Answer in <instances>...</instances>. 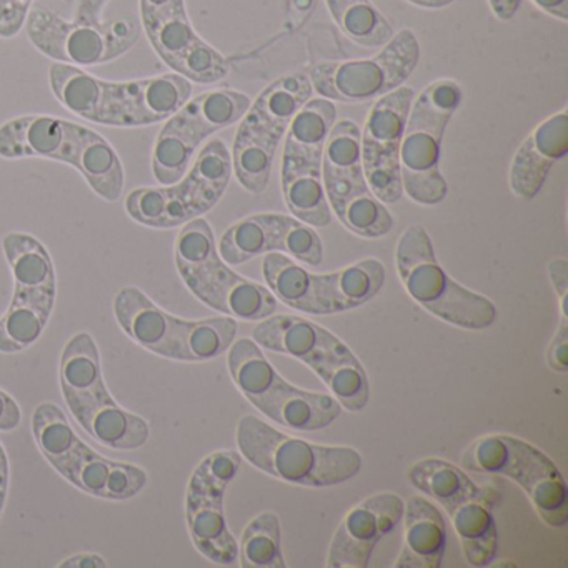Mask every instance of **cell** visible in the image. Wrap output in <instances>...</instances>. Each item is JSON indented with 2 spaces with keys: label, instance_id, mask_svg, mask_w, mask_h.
<instances>
[{
  "label": "cell",
  "instance_id": "cell-31",
  "mask_svg": "<svg viewBox=\"0 0 568 568\" xmlns=\"http://www.w3.org/2000/svg\"><path fill=\"white\" fill-rule=\"evenodd\" d=\"M314 94L311 79L305 74H291L272 82L255 102L247 114L262 125L284 139L295 115L307 104Z\"/></svg>",
  "mask_w": 568,
  "mask_h": 568
},
{
  "label": "cell",
  "instance_id": "cell-18",
  "mask_svg": "<svg viewBox=\"0 0 568 568\" xmlns=\"http://www.w3.org/2000/svg\"><path fill=\"white\" fill-rule=\"evenodd\" d=\"M414 98V89L402 85L377 99L361 132L365 178L375 197L384 204H395L404 195L400 144Z\"/></svg>",
  "mask_w": 568,
  "mask_h": 568
},
{
  "label": "cell",
  "instance_id": "cell-22",
  "mask_svg": "<svg viewBox=\"0 0 568 568\" xmlns=\"http://www.w3.org/2000/svg\"><path fill=\"white\" fill-rule=\"evenodd\" d=\"M568 152L567 109L541 122L518 149L511 161L510 189L517 197L534 201L551 168Z\"/></svg>",
  "mask_w": 568,
  "mask_h": 568
},
{
  "label": "cell",
  "instance_id": "cell-5",
  "mask_svg": "<svg viewBox=\"0 0 568 568\" xmlns=\"http://www.w3.org/2000/svg\"><path fill=\"white\" fill-rule=\"evenodd\" d=\"M114 314L122 331L145 351L178 362H209L229 352L237 337L234 317L187 321L162 311L141 288L115 295Z\"/></svg>",
  "mask_w": 568,
  "mask_h": 568
},
{
  "label": "cell",
  "instance_id": "cell-41",
  "mask_svg": "<svg viewBox=\"0 0 568 568\" xmlns=\"http://www.w3.org/2000/svg\"><path fill=\"white\" fill-rule=\"evenodd\" d=\"M22 412L18 402L8 394L0 390V432H12L21 425Z\"/></svg>",
  "mask_w": 568,
  "mask_h": 568
},
{
  "label": "cell",
  "instance_id": "cell-1",
  "mask_svg": "<svg viewBox=\"0 0 568 568\" xmlns=\"http://www.w3.org/2000/svg\"><path fill=\"white\" fill-rule=\"evenodd\" d=\"M109 0H79L72 21L49 9L32 8L26 21L29 41L49 59L75 68L108 64L128 54L142 34V24L134 14L124 12L102 19Z\"/></svg>",
  "mask_w": 568,
  "mask_h": 568
},
{
  "label": "cell",
  "instance_id": "cell-17",
  "mask_svg": "<svg viewBox=\"0 0 568 568\" xmlns=\"http://www.w3.org/2000/svg\"><path fill=\"white\" fill-rule=\"evenodd\" d=\"M217 248L232 267L272 252L288 255L308 267H318L324 261V244L314 227L294 215L271 212L235 222L222 235Z\"/></svg>",
  "mask_w": 568,
  "mask_h": 568
},
{
  "label": "cell",
  "instance_id": "cell-23",
  "mask_svg": "<svg viewBox=\"0 0 568 568\" xmlns=\"http://www.w3.org/2000/svg\"><path fill=\"white\" fill-rule=\"evenodd\" d=\"M74 122L54 115H22L0 125V158H41L72 165Z\"/></svg>",
  "mask_w": 568,
  "mask_h": 568
},
{
  "label": "cell",
  "instance_id": "cell-44",
  "mask_svg": "<svg viewBox=\"0 0 568 568\" xmlns=\"http://www.w3.org/2000/svg\"><path fill=\"white\" fill-rule=\"evenodd\" d=\"M498 21H511L520 9L521 0H488Z\"/></svg>",
  "mask_w": 568,
  "mask_h": 568
},
{
  "label": "cell",
  "instance_id": "cell-45",
  "mask_svg": "<svg viewBox=\"0 0 568 568\" xmlns=\"http://www.w3.org/2000/svg\"><path fill=\"white\" fill-rule=\"evenodd\" d=\"M538 9L550 14L551 18L568 21V0H531Z\"/></svg>",
  "mask_w": 568,
  "mask_h": 568
},
{
  "label": "cell",
  "instance_id": "cell-34",
  "mask_svg": "<svg viewBox=\"0 0 568 568\" xmlns=\"http://www.w3.org/2000/svg\"><path fill=\"white\" fill-rule=\"evenodd\" d=\"M78 424L98 444L112 450H139L151 437L149 422L141 415L125 410L115 400L92 412Z\"/></svg>",
  "mask_w": 568,
  "mask_h": 568
},
{
  "label": "cell",
  "instance_id": "cell-15",
  "mask_svg": "<svg viewBox=\"0 0 568 568\" xmlns=\"http://www.w3.org/2000/svg\"><path fill=\"white\" fill-rule=\"evenodd\" d=\"M420 61L414 32L402 29L382 52L365 61L322 62L311 71L312 88L328 101L361 104L390 94L408 81Z\"/></svg>",
  "mask_w": 568,
  "mask_h": 568
},
{
  "label": "cell",
  "instance_id": "cell-37",
  "mask_svg": "<svg viewBox=\"0 0 568 568\" xmlns=\"http://www.w3.org/2000/svg\"><path fill=\"white\" fill-rule=\"evenodd\" d=\"M197 149L192 148L168 121L164 128L159 132L158 141L152 151V172L155 181L168 187V185L178 184L194 161Z\"/></svg>",
  "mask_w": 568,
  "mask_h": 568
},
{
  "label": "cell",
  "instance_id": "cell-11",
  "mask_svg": "<svg viewBox=\"0 0 568 568\" xmlns=\"http://www.w3.org/2000/svg\"><path fill=\"white\" fill-rule=\"evenodd\" d=\"M2 251L14 278V295L0 317V352L18 354L44 334L54 312L58 282L51 254L34 235L9 232Z\"/></svg>",
  "mask_w": 568,
  "mask_h": 568
},
{
  "label": "cell",
  "instance_id": "cell-10",
  "mask_svg": "<svg viewBox=\"0 0 568 568\" xmlns=\"http://www.w3.org/2000/svg\"><path fill=\"white\" fill-rule=\"evenodd\" d=\"M462 101L460 85L442 79L412 102L400 144V178L404 192L417 204L437 205L448 195L440 172L442 141Z\"/></svg>",
  "mask_w": 568,
  "mask_h": 568
},
{
  "label": "cell",
  "instance_id": "cell-36",
  "mask_svg": "<svg viewBox=\"0 0 568 568\" xmlns=\"http://www.w3.org/2000/svg\"><path fill=\"white\" fill-rule=\"evenodd\" d=\"M239 560L244 568H287L282 551L281 518L262 511L245 527L239 544Z\"/></svg>",
  "mask_w": 568,
  "mask_h": 568
},
{
  "label": "cell",
  "instance_id": "cell-8",
  "mask_svg": "<svg viewBox=\"0 0 568 568\" xmlns=\"http://www.w3.org/2000/svg\"><path fill=\"white\" fill-rule=\"evenodd\" d=\"M395 261L407 294L434 317L465 331H485L497 321L490 298L458 284L438 264L430 235L422 225L405 229Z\"/></svg>",
  "mask_w": 568,
  "mask_h": 568
},
{
  "label": "cell",
  "instance_id": "cell-32",
  "mask_svg": "<svg viewBox=\"0 0 568 568\" xmlns=\"http://www.w3.org/2000/svg\"><path fill=\"white\" fill-rule=\"evenodd\" d=\"M32 435L42 457L64 475L78 455L88 447L69 424L68 415L59 405L45 402L32 414Z\"/></svg>",
  "mask_w": 568,
  "mask_h": 568
},
{
  "label": "cell",
  "instance_id": "cell-14",
  "mask_svg": "<svg viewBox=\"0 0 568 568\" xmlns=\"http://www.w3.org/2000/svg\"><path fill=\"white\" fill-rule=\"evenodd\" d=\"M325 194L335 217L358 237L381 239L395 222L368 187L362 164L361 129L355 122L334 124L322 158Z\"/></svg>",
  "mask_w": 568,
  "mask_h": 568
},
{
  "label": "cell",
  "instance_id": "cell-33",
  "mask_svg": "<svg viewBox=\"0 0 568 568\" xmlns=\"http://www.w3.org/2000/svg\"><path fill=\"white\" fill-rule=\"evenodd\" d=\"M335 119H337V109L328 99H311L287 129L282 158L295 159V161H322Z\"/></svg>",
  "mask_w": 568,
  "mask_h": 568
},
{
  "label": "cell",
  "instance_id": "cell-25",
  "mask_svg": "<svg viewBox=\"0 0 568 568\" xmlns=\"http://www.w3.org/2000/svg\"><path fill=\"white\" fill-rule=\"evenodd\" d=\"M62 477L84 494L114 501L134 498L149 481L148 474L138 465L109 460L89 445Z\"/></svg>",
  "mask_w": 568,
  "mask_h": 568
},
{
  "label": "cell",
  "instance_id": "cell-7",
  "mask_svg": "<svg viewBox=\"0 0 568 568\" xmlns=\"http://www.w3.org/2000/svg\"><path fill=\"white\" fill-rule=\"evenodd\" d=\"M229 372L241 394L268 420L297 432L324 430L341 417L331 394L288 384L267 361L257 342L237 338L229 348Z\"/></svg>",
  "mask_w": 568,
  "mask_h": 568
},
{
  "label": "cell",
  "instance_id": "cell-27",
  "mask_svg": "<svg viewBox=\"0 0 568 568\" xmlns=\"http://www.w3.org/2000/svg\"><path fill=\"white\" fill-rule=\"evenodd\" d=\"M405 540L395 568H438L447 550V521L434 501L414 495L405 501Z\"/></svg>",
  "mask_w": 568,
  "mask_h": 568
},
{
  "label": "cell",
  "instance_id": "cell-46",
  "mask_svg": "<svg viewBox=\"0 0 568 568\" xmlns=\"http://www.w3.org/2000/svg\"><path fill=\"white\" fill-rule=\"evenodd\" d=\"M181 0H139L141 8V19L152 18V16L161 14L168 11L172 6L178 4Z\"/></svg>",
  "mask_w": 568,
  "mask_h": 568
},
{
  "label": "cell",
  "instance_id": "cell-4",
  "mask_svg": "<svg viewBox=\"0 0 568 568\" xmlns=\"http://www.w3.org/2000/svg\"><path fill=\"white\" fill-rule=\"evenodd\" d=\"M175 265L185 287L202 304L227 317L261 322L277 311V298L267 287L242 277L224 262L204 217L187 222L179 232Z\"/></svg>",
  "mask_w": 568,
  "mask_h": 568
},
{
  "label": "cell",
  "instance_id": "cell-2",
  "mask_svg": "<svg viewBox=\"0 0 568 568\" xmlns=\"http://www.w3.org/2000/svg\"><path fill=\"white\" fill-rule=\"evenodd\" d=\"M258 347L307 365L345 410L362 412L371 400V382L357 355L334 332L298 315H271L254 328Z\"/></svg>",
  "mask_w": 568,
  "mask_h": 568
},
{
  "label": "cell",
  "instance_id": "cell-30",
  "mask_svg": "<svg viewBox=\"0 0 568 568\" xmlns=\"http://www.w3.org/2000/svg\"><path fill=\"white\" fill-rule=\"evenodd\" d=\"M75 158L72 168L81 172L89 187L108 202H118L125 185L124 165L118 152L99 132L74 125Z\"/></svg>",
  "mask_w": 568,
  "mask_h": 568
},
{
  "label": "cell",
  "instance_id": "cell-26",
  "mask_svg": "<svg viewBox=\"0 0 568 568\" xmlns=\"http://www.w3.org/2000/svg\"><path fill=\"white\" fill-rule=\"evenodd\" d=\"M251 104V99L242 92L217 89L191 99L168 122L199 151L205 139L239 124Z\"/></svg>",
  "mask_w": 568,
  "mask_h": 568
},
{
  "label": "cell",
  "instance_id": "cell-39",
  "mask_svg": "<svg viewBox=\"0 0 568 568\" xmlns=\"http://www.w3.org/2000/svg\"><path fill=\"white\" fill-rule=\"evenodd\" d=\"M547 365L550 371L557 374H567L568 372V317L560 318L557 332L551 338L547 348Z\"/></svg>",
  "mask_w": 568,
  "mask_h": 568
},
{
  "label": "cell",
  "instance_id": "cell-13",
  "mask_svg": "<svg viewBox=\"0 0 568 568\" xmlns=\"http://www.w3.org/2000/svg\"><path fill=\"white\" fill-rule=\"evenodd\" d=\"M231 178V152L224 142L214 139L199 152L178 184L135 189L125 197V211L145 227H181L212 211L224 197Z\"/></svg>",
  "mask_w": 568,
  "mask_h": 568
},
{
  "label": "cell",
  "instance_id": "cell-21",
  "mask_svg": "<svg viewBox=\"0 0 568 568\" xmlns=\"http://www.w3.org/2000/svg\"><path fill=\"white\" fill-rule=\"evenodd\" d=\"M404 510L405 501L392 491L372 495L352 507L332 538L327 567L367 568L378 541L400 524Z\"/></svg>",
  "mask_w": 568,
  "mask_h": 568
},
{
  "label": "cell",
  "instance_id": "cell-16",
  "mask_svg": "<svg viewBox=\"0 0 568 568\" xmlns=\"http://www.w3.org/2000/svg\"><path fill=\"white\" fill-rule=\"evenodd\" d=\"M241 467L239 452H214L192 471L185 494V520L192 544L202 557L224 567L239 560V541L229 528L224 500Z\"/></svg>",
  "mask_w": 568,
  "mask_h": 568
},
{
  "label": "cell",
  "instance_id": "cell-28",
  "mask_svg": "<svg viewBox=\"0 0 568 568\" xmlns=\"http://www.w3.org/2000/svg\"><path fill=\"white\" fill-rule=\"evenodd\" d=\"M281 141L261 122L244 115L235 134L231 161L232 172L245 191L262 194L267 189Z\"/></svg>",
  "mask_w": 568,
  "mask_h": 568
},
{
  "label": "cell",
  "instance_id": "cell-24",
  "mask_svg": "<svg viewBox=\"0 0 568 568\" xmlns=\"http://www.w3.org/2000/svg\"><path fill=\"white\" fill-rule=\"evenodd\" d=\"M59 382L74 420L114 398L104 382L101 352L88 332H79L65 344Z\"/></svg>",
  "mask_w": 568,
  "mask_h": 568
},
{
  "label": "cell",
  "instance_id": "cell-29",
  "mask_svg": "<svg viewBox=\"0 0 568 568\" xmlns=\"http://www.w3.org/2000/svg\"><path fill=\"white\" fill-rule=\"evenodd\" d=\"M282 192L285 205L298 221L311 227H327L331 205L322 178V161H295L282 158Z\"/></svg>",
  "mask_w": 568,
  "mask_h": 568
},
{
  "label": "cell",
  "instance_id": "cell-35",
  "mask_svg": "<svg viewBox=\"0 0 568 568\" xmlns=\"http://www.w3.org/2000/svg\"><path fill=\"white\" fill-rule=\"evenodd\" d=\"M332 18L345 36L362 48H382L394 29L371 0H325Z\"/></svg>",
  "mask_w": 568,
  "mask_h": 568
},
{
  "label": "cell",
  "instance_id": "cell-47",
  "mask_svg": "<svg viewBox=\"0 0 568 568\" xmlns=\"http://www.w3.org/2000/svg\"><path fill=\"white\" fill-rule=\"evenodd\" d=\"M414 6H418V8L425 9H442L450 6L455 0H408Z\"/></svg>",
  "mask_w": 568,
  "mask_h": 568
},
{
  "label": "cell",
  "instance_id": "cell-9",
  "mask_svg": "<svg viewBox=\"0 0 568 568\" xmlns=\"http://www.w3.org/2000/svg\"><path fill=\"white\" fill-rule=\"evenodd\" d=\"M267 288L277 301L308 315H334L371 302L385 284V267L364 258L331 274H314L288 255L272 252L262 264Z\"/></svg>",
  "mask_w": 568,
  "mask_h": 568
},
{
  "label": "cell",
  "instance_id": "cell-42",
  "mask_svg": "<svg viewBox=\"0 0 568 568\" xmlns=\"http://www.w3.org/2000/svg\"><path fill=\"white\" fill-rule=\"evenodd\" d=\"M61 568H105L108 567V561L98 554H89V551H84V554L74 555V557L68 558V560L62 561L59 565Z\"/></svg>",
  "mask_w": 568,
  "mask_h": 568
},
{
  "label": "cell",
  "instance_id": "cell-20",
  "mask_svg": "<svg viewBox=\"0 0 568 568\" xmlns=\"http://www.w3.org/2000/svg\"><path fill=\"white\" fill-rule=\"evenodd\" d=\"M141 24L159 58L187 81L215 84L231 72L227 59L202 41L192 28L185 0L161 14L141 19Z\"/></svg>",
  "mask_w": 568,
  "mask_h": 568
},
{
  "label": "cell",
  "instance_id": "cell-6",
  "mask_svg": "<svg viewBox=\"0 0 568 568\" xmlns=\"http://www.w3.org/2000/svg\"><path fill=\"white\" fill-rule=\"evenodd\" d=\"M408 481L448 511L471 567H487L498 551L494 510L500 504L495 488L475 484L464 468L444 458H422L407 471Z\"/></svg>",
  "mask_w": 568,
  "mask_h": 568
},
{
  "label": "cell",
  "instance_id": "cell-38",
  "mask_svg": "<svg viewBox=\"0 0 568 568\" xmlns=\"http://www.w3.org/2000/svg\"><path fill=\"white\" fill-rule=\"evenodd\" d=\"M34 0H0V38L12 39L24 29Z\"/></svg>",
  "mask_w": 568,
  "mask_h": 568
},
{
  "label": "cell",
  "instance_id": "cell-3",
  "mask_svg": "<svg viewBox=\"0 0 568 568\" xmlns=\"http://www.w3.org/2000/svg\"><path fill=\"white\" fill-rule=\"evenodd\" d=\"M239 454L257 470L298 487L345 484L362 470L361 452L342 445H317L292 437L255 415L237 425Z\"/></svg>",
  "mask_w": 568,
  "mask_h": 568
},
{
  "label": "cell",
  "instance_id": "cell-43",
  "mask_svg": "<svg viewBox=\"0 0 568 568\" xmlns=\"http://www.w3.org/2000/svg\"><path fill=\"white\" fill-rule=\"evenodd\" d=\"M9 478H11V470H9L8 452H6L4 445L0 444V515L8 501Z\"/></svg>",
  "mask_w": 568,
  "mask_h": 568
},
{
  "label": "cell",
  "instance_id": "cell-12",
  "mask_svg": "<svg viewBox=\"0 0 568 568\" xmlns=\"http://www.w3.org/2000/svg\"><path fill=\"white\" fill-rule=\"evenodd\" d=\"M462 467L477 474L501 475L524 488L538 517L554 528L568 521V490L564 475L547 454L524 438L494 434L465 448Z\"/></svg>",
  "mask_w": 568,
  "mask_h": 568
},
{
  "label": "cell",
  "instance_id": "cell-40",
  "mask_svg": "<svg viewBox=\"0 0 568 568\" xmlns=\"http://www.w3.org/2000/svg\"><path fill=\"white\" fill-rule=\"evenodd\" d=\"M548 275H550L551 285L557 292L558 301H560L561 317L567 315V297H568V262L567 258H555L548 264Z\"/></svg>",
  "mask_w": 568,
  "mask_h": 568
},
{
  "label": "cell",
  "instance_id": "cell-19",
  "mask_svg": "<svg viewBox=\"0 0 568 568\" xmlns=\"http://www.w3.org/2000/svg\"><path fill=\"white\" fill-rule=\"evenodd\" d=\"M192 95V82L182 75L125 82H99L94 124L109 128H144L178 114Z\"/></svg>",
  "mask_w": 568,
  "mask_h": 568
}]
</instances>
